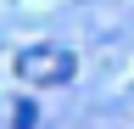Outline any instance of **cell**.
Returning a JSON list of instances; mask_svg holds the SVG:
<instances>
[{"instance_id": "6da1fadb", "label": "cell", "mask_w": 134, "mask_h": 129, "mask_svg": "<svg viewBox=\"0 0 134 129\" xmlns=\"http://www.w3.org/2000/svg\"><path fill=\"white\" fill-rule=\"evenodd\" d=\"M78 73V56L67 51V45H23L17 51V79H28V84H67V79Z\"/></svg>"}]
</instances>
